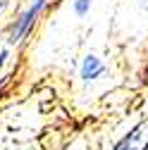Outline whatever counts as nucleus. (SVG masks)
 <instances>
[{"mask_svg":"<svg viewBox=\"0 0 148 150\" xmlns=\"http://www.w3.org/2000/svg\"><path fill=\"white\" fill-rule=\"evenodd\" d=\"M48 3H50V0H31L22 12L14 14V19H12L10 26H7V38H5L10 48L19 45L24 38H29V33L36 29V24H38L41 14L46 12Z\"/></svg>","mask_w":148,"mask_h":150,"instance_id":"1","label":"nucleus"},{"mask_svg":"<svg viewBox=\"0 0 148 150\" xmlns=\"http://www.w3.org/2000/svg\"><path fill=\"white\" fill-rule=\"evenodd\" d=\"M79 76H81L84 83L105 76V62L98 57V55H86V57L81 60V67H79Z\"/></svg>","mask_w":148,"mask_h":150,"instance_id":"2","label":"nucleus"},{"mask_svg":"<svg viewBox=\"0 0 148 150\" xmlns=\"http://www.w3.org/2000/svg\"><path fill=\"white\" fill-rule=\"evenodd\" d=\"M91 5H93L91 0H74V3H72V10H74V14H77L79 19H84V17L91 12Z\"/></svg>","mask_w":148,"mask_h":150,"instance_id":"4","label":"nucleus"},{"mask_svg":"<svg viewBox=\"0 0 148 150\" xmlns=\"http://www.w3.org/2000/svg\"><path fill=\"white\" fill-rule=\"evenodd\" d=\"M7 57H10V45H7L5 50H0V69L5 67V62H7Z\"/></svg>","mask_w":148,"mask_h":150,"instance_id":"5","label":"nucleus"},{"mask_svg":"<svg viewBox=\"0 0 148 150\" xmlns=\"http://www.w3.org/2000/svg\"><path fill=\"white\" fill-rule=\"evenodd\" d=\"M141 138H143V124H139L136 129L129 131L122 141H117V145H115L112 150H141V145H139Z\"/></svg>","mask_w":148,"mask_h":150,"instance_id":"3","label":"nucleus"}]
</instances>
